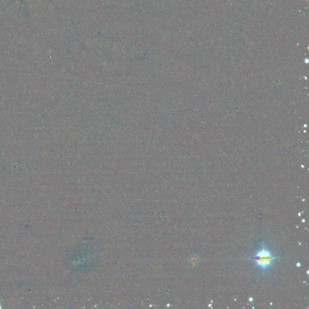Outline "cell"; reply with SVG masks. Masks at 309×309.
I'll return each instance as SVG.
<instances>
[{
	"mask_svg": "<svg viewBox=\"0 0 309 309\" xmlns=\"http://www.w3.org/2000/svg\"><path fill=\"white\" fill-rule=\"evenodd\" d=\"M278 258H282L280 257H275L272 254L270 251L267 249L265 245L264 242L263 243L262 248L259 251H257L255 255L248 259L254 260L257 263L258 267L263 270L265 273L266 270L268 269L272 265L274 260Z\"/></svg>",
	"mask_w": 309,
	"mask_h": 309,
	"instance_id": "6da1fadb",
	"label": "cell"
}]
</instances>
